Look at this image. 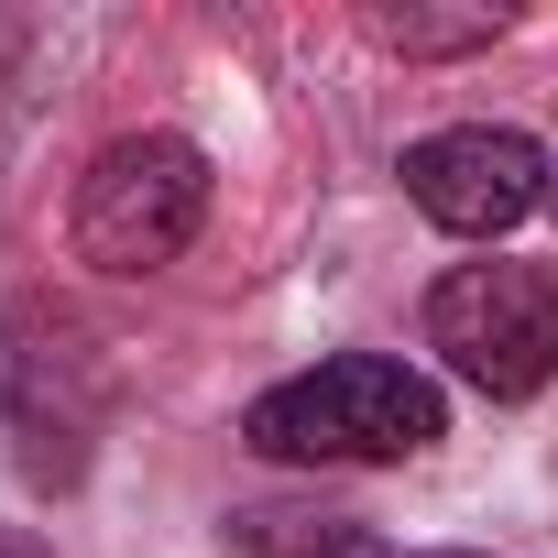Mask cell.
I'll use <instances>...</instances> for the list:
<instances>
[{
	"instance_id": "7",
	"label": "cell",
	"mask_w": 558,
	"mask_h": 558,
	"mask_svg": "<svg viewBox=\"0 0 558 558\" xmlns=\"http://www.w3.org/2000/svg\"><path fill=\"white\" fill-rule=\"evenodd\" d=\"M0 558H45V547H34V536H12V525H0Z\"/></svg>"
},
{
	"instance_id": "4",
	"label": "cell",
	"mask_w": 558,
	"mask_h": 558,
	"mask_svg": "<svg viewBox=\"0 0 558 558\" xmlns=\"http://www.w3.org/2000/svg\"><path fill=\"white\" fill-rule=\"evenodd\" d=\"M405 197L449 230V241H493L514 230L536 197H547V154L504 121H460V132H427L405 143Z\"/></svg>"
},
{
	"instance_id": "3",
	"label": "cell",
	"mask_w": 558,
	"mask_h": 558,
	"mask_svg": "<svg viewBox=\"0 0 558 558\" xmlns=\"http://www.w3.org/2000/svg\"><path fill=\"white\" fill-rule=\"evenodd\" d=\"M208 219V154L175 132H121L77 175V263L99 274H165Z\"/></svg>"
},
{
	"instance_id": "2",
	"label": "cell",
	"mask_w": 558,
	"mask_h": 558,
	"mask_svg": "<svg viewBox=\"0 0 558 558\" xmlns=\"http://www.w3.org/2000/svg\"><path fill=\"white\" fill-rule=\"evenodd\" d=\"M427 351L493 405L547 395L558 384V274L547 263H460V274H438Z\"/></svg>"
},
{
	"instance_id": "5",
	"label": "cell",
	"mask_w": 558,
	"mask_h": 558,
	"mask_svg": "<svg viewBox=\"0 0 558 558\" xmlns=\"http://www.w3.org/2000/svg\"><path fill=\"white\" fill-rule=\"evenodd\" d=\"M373 34L405 56H460V45H493L504 12H373Z\"/></svg>"
},
{
	"instance_id": "1",
	"label": "cell",
	"mask_w": 558,
	"mask_h": 558,
	"mask_svg": "<svg viewBox=\"0 0 558 558\" xmlns=\"http://www.w3.org/2000/svg\"><path fill=\"white\" fill-rule=\"evenodd\" d=\"M438 438H449V395L395 351H340L241 405V449L296 471H384V460H427Z\"/></svg>"
},
{
	"instance_id": "6",
	"label": "cell",
	"mask_w": 558,
	"mask_h": 558,
	"mask_svg": "<svg viewBox=\"0 0 558 558\" xmlns=\"http://www.w3.org/2000/svg\"><path fill=\"white\" fill-rule=\"evenodd\" d=\"M286 558H395V547H384V536H362V525H329L318 547H286Z\"/></svg>"
}]
</instances>
